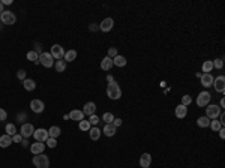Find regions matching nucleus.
I'll return each instance as SVG.
<instances>
[{
    "label": "nucleus",
    "mask_w": 225,
    "mask_h": 168,
    "mask_svg": "<svg viewBox=\"0 0 225 168\" xmlns=\"http://www.w3.org/2000/svg\"><path fill=\"white\" fill-rule=\"evenodd\" d=\"M112 26H114V21H112V18H105V20L101 23L99 29H101L102 32H110V30L112 29Z\"/></svg>",
    "instance_id": "ddd939ff"
},
{
    "label": "nucleus",
    "mask_w": 225,
    "mask_h": 168,
    "mask_svg": "<svg viewBox=\"0 0 225 168\" xmlns=\"http://www.w3.org/2000/svg\"><path fill=\"white\" fill-rule=\"evenodd\" d=\"M101 68L104 69V71H110L112 68V59L111 57H104V60L101 62Z\"/></svg>",
    "instance_id": "aec40b11"
},
{
    "label": "nucleus",
    "mask_w": 225,
    "mask_h": 168,
    "mask_svg": "<svg viewBox=\"0 0 225 168\" xmlns=\"http://www.w3.org/2000/svg\"><path fill=\"white\" fill-rule=\"evenodd\" d=\"M224 66V60L222 59H216L213 62V68H218V69H221V68Z\"/></svg>",
    "instance_id": "4c0bfd02"
},
{
    "label": "nucleus",
    "mask_w": 225,
    "mask_h": 168,
    "mask_svg": "<svg viewBox=\"0 0 225 168\" xmlns=\"http://www.w3.org/2000/svg\"><path fill=\"white\" fill-rule=\"evenodd\" d=\"M27 60H30L33 63H39V54L36 51H29L27 53Z\"/></svg>",
    "instance_id": "a878e982"
},
{
    "label": "nucleus",
    "mask_w": 225,
    "mask_h": 168,
    "mask_svg": "<svg viewBox=\"0 0 225 168\" xmlns=\"http://www.w3.org/2000/svg\"><path fill=\"white\" fill-rule=\"evenodd\" d=\"M60 132H62V131H60L59 126H51L50 131H48V137H50V138H57V137L60 135Z\"/></svg>",
    "instance_id": "393cba45"
},
{
    "label": "nucleus",
    "mask_w": 225,
    "mask_h": 168,
    "mask_svg": "<svg viewBox=\"0 0 225 168\" xmlns=\"http://www.w3.org/2000/svg\"><path fill=\"white\" fill-rule=\"evenodd\" d=\"M21 144H22V146H24V147H26V146H29V141H27V140L24 138V140H22V141H21Z\"/></svg>",
    "instance_id": "de8ad7c7"
},
{
    "label": "nucleus",
    "mask_w": 225,
    "mask_h": 168,
    "mask_svg": "<svg viewBox=\"0 0 225 168\" xmlns=\"http://www.w3.org/2000/svg\"><path fill=\"white\" fill-rule=\"evenodd\" d=\"M22 86H24V89L29 90V92H32V90L36 89V83H35L33 80H24V81H22Z\"/></svg>",
    "instance_id": "b1692460"
},
{
    "label": "nucleus",
    "mask_w": 225,
    "mask_h": 168,
    "mask_svg": "<svg viewBox=\"0 0 225 168\" xmlns=\"http://www.w3.org/2000/svg\"><path fill=\"white\" fill-rule=\"evenodd\" d=\"M107 81H108V83H111V81H114V80H112L111 75H107Z\"/></svg>",
    "instance_id": "09e8293b"
},
{
    "label": "nucleus",
    "mask_w": 225,
    "mask_h": 168,
    "mask_svg": "<svg viewBox=\"0 0 225 168\" xmlns=\"http://www.w3.org/2000/svg\"><path fill=\"white\" fill-rule=\"evenodd\" d=\"M201 84L204 86V87H210L212 84H213V77H212V74H202L201 77Z\"/></svg>",
    "instance_id": "4468645a"
},
{
    "label": "nucleus",
    "mask_w": 225,
    "mask_h": 168,
    "mask_svg": "<svg viewBox=\"0 0 225 168\" xmlns=\"http://www.w3.org/2000/svg\"><path fill=\"white\" fill-rule=\"evenodd\" d=\"M0 12H3V3L0 2Z\"/></svg>",
    "instance_id": "8fccbe9b"
},
{
    "label": "nucleus",
    "mask_w": 225,
    "mask_h": 168,
    "mask_svg": "<svg viewBox=\"0 0 225 168\" xmlns=\"http://www.w3.org/2000/svg\"><path fill=\"white\" fill-rule=\"evenodd\" d=\"M30 108H32V111L35 113H42L44 111V108H45V105H44V102L42 101H39V99H33V101L30 102Z\"/></svg>",
    "instance_id": "9b49d317"
},
{
    "label": "nucleus",
    "mask_w": 225,
    "mask_h": 168,
    "mask_svg": "<svg viewBox=\"0 0 225 168\" xmlns=\"http://www.w3.org/2000/svg\"><path fill=\"white\" fill-rule=\"evenodd\" d=\"M213 69V62L212 60H207L202 63V72L204 74H210V71Z\"/></svg>",
    "instance_id": "cd10ccee"
},
{
    "label": "nucleus",
    "mask_w": 225,
    "mask_h": 168,
    "mask_svg": "<svg viewBox=\"0 0 225 168\" xmlns=\"http://www.w3.org/2000/svg\"><path fill=\"white\" fill-rule=\"evenodd\" d=\"M6 117H8V113L5 111L3 108H0V122H3V120H6Z\"/></svg>",
    "instance_id": "a19ab883"
},
{
    "label": "nucleus",
    "mask_w": 225,
    "mask_h": 168,
    "mask_svg": "<svg viewBox=\"0 0 225 168\" xmlns=\"http://www.w3.org/2000/svg\"><path fill=\"white\" fill-rule=\"evenodd\" d=\"M33 132H35L33 125L26 123V125H22L21 126V137L22 138H29L30 135H33Z\"/></svg>",
    "instance_id": "9d476101"
},
{
    "label": "nucleus",
    "mask_w": 225,
    "mask_h": 168,
    "mask_svg": "<svg viewBox=\"0 0 225 168\" xmlns=\"http://www.w3.org/2000/svg\"><path fill=\"white\" fill-rule=\"evenodd\" d=\"M2 3H3V6H5V5H11V3H12V0H3Z\"/></svg>",
    "instance_id": "49530a36"
},
{
    "label": "nucleus",
    "mask_w": 225,
    "mask_h": 168,
    "mask_svg": "<svg viewBox=\"0 0 225 168\" xmlns=\"http://www.w3.org/2000/svg\"><path fill=\"white\" fill-rule=\"evenodd\" d=\"M17 77L21 80V81H24V80H26V71H24V69H20V71L17 72Z\"/></svg>",
    "instance_id": "58836bf2"
},
{
    "label": "nucleus",
    "mask_w": 225,
    "mask_h": 168,
    "mask_svg": "<svg viewBox=\"0 0 225 168\" xmlns=\"http://www.w3.org/2000/svg\"><path fill=\"white\" fill-rule=\"evenodd\" d=\"M51 56H53V59H57V60H62L63 59V56H65V50L60 47V45H53L51 47V53H50Z\"/></svg>",
    "instance_id": "0eeeda50"
},
{
    "label": "nucleus",
    "mask_w": 225,
    "mask_h": 168,
    "mask_svg": "<svg viewBox=\"0 0 225 168\" xmlns=\"http://www.w3.org/2000/svg\"><path fill=\"white\" fill-rule=\"evenodd\" d=\"M39 63L44 65L45 68H51L54 66V60H53V56L50 53H41L39 54Z\"/></svg>",
    "instance_id": "20e7f679"
},
{
    "label": "nucleus",
    "mask_w": 225,
    "mask_h": 168,
    "mask_svg": "<svg viewBox=\"0 0 225 168\" xmlns=\"http://www.w3.org/2000/svg\"><path fill=\"white\" fill-rule=\"evenodd\" d=\"M215 87L216 92H219V93H224L225 92V78L221 75V77H218L216 80H213V84H212Z\"/></svg>",
    "instance_id": "1a4fd4ad"
},
{
    "label": "nucleus",
    "mask_w": 225,
    "mask_h": 168,
    "mask_svg": "<svg viewBox=\"0 0 225 168\" xmlns=\"http://www.w3.org/2000/svg\"><path fill=\"white\" fill-rule=\"evenodd\" d=\"M107 95H108V98L112 99V101L120 99V98H122V90H120V86H119L116 81L108 83V86H107Z\"/></svg>",
    "instance_id": "f257e3e1"
},
{
    "label": "nucleus",
    "mask_w": 225,
    "mask_h": 168,
    "mask_svg": "<svg viewBox=\"0 0 225 168\" xmlns=\"http://www.w3.org/2000/svg\"><path fill=\"white\" fill-rule=\"evenodd\" d=\"M80 129H81V131H90L89 120H81V122H80Z\"/></svg>",
    "instance_id": "72a5a7b5"
},
{
    "label": "nucleus",
    "mask_w": 225,
    "mask_h": 168,
    "mask_svg": "<svg viewBox=\"0 0 225 168\" xmlns=\"http://www.w3.org/2000/svg\"><path fill=\"white\" fill-rule=\"evenodd\" d=\"M95 111H96V104H95V102H87V104L84 105V110H83L84 114L92 116V114H95Z\"/></svg>",
    "instance_id": "f3484780"
},
{
    "label": "nucleus",
    "mask_w": 225,
    "mask_h": 168,
    "mask_svg": "<svg viewBox=\"0 0 225 168\" xmlns=\"http://www.w3.org/2000/svg\"><path fill=\"white\" fill-rule=\"evenodd\" d=\"M150 162H152V156H150L149 153L141 155V158H140V167L141 168H149Z\"/></svg>",
    "instance_id": "2eb2a0df"
},
{
    "label": "nucleus",
    "mask_w": 225,
    "mask_h": 168,
    "mask_svg": "<svg viewBox=\"0 0 225 168\" xmlns=\"http://www.w3.org/2000/svg\"><path fill=\"white\" fill-rule=\"evenodd\" d=\"M0 20L3 24H8V26H12V24H15L17 21V18H15V15L12 14L11 11H3L0 14Z\"/></svg>",
    "instance_id": "7ed1b4c3"
},
{
    "label": "nucleus",
    "mask_w": 225,
    "mask_h": 168,
    "mask_svg": "<svg viewBox=\"0 0 225 168\" xmlns=\"http://www.w3.org/2000/svg\"><path fill=\"white\" fill-rule=\"evenodd\" d=\"M89 132H90V138H92L93 141H96V140L101 137V131H99L98 128H92Z\"/></svg>",
    "instance_id": "c756f323"
},
{
    "label": "nucleus",
    "mask_w": 225,
    "mask_h": 168,
    "mask_svg": "<svg viewBox=\"0 0 225 168\" xmlns=\"http://www.w3.org/2000/svg\"><path fill=\"white\" fill-rule=\"evenodd\" d=\"M116 56H117V50H116V48H110V50H108V57L114 59Z\"/></svg>",
    "instance_id": "79ce46f5"
},
{
    "label": "nucleus",
    "mask_w": 225,
    "mask_h": 168,
    "mask_svg": "<svg viewBox=\"0 0 225 168\" xmlns=\"http://www.w3.org/2000/svg\"><path fill=\"white\" fill-rule=\"evenodd\" d=\"M197 125H198L200 128H209V126H210V119H207V117H200V119L197 120Z\"/></svg>",
    "instance_id": "bb28decb"
},
{
    "label": "nucleus",
    "mask_w": 225,
    "mask_h": 168,
    "mask_svg": "<svg viewBox=\"0 0 225 168\" xmlns=\"http://www.w3.org/2000/svg\"><path fill=\"white\" fill-rule=\"evenodd\" d=\"M47 144H48V147H50V149H54V147L57 146L56 138H50V137H48V140H47Z\"/></svg>",
    "instance_id": "c9c22d12"
},
{
    "label": "nucleus",
    "mask_w": 225,
    "mask_h": 168,
    "mask_svg": "<svg viewBox=\"0 0 225 168\" xmlns=\"http://www.w3.org/2000/svg\"><path fill=\"white\" fill-rule=\"evenodd\" d=\"M54 66H56L57 72H63V71L66 69V62H65V60H57Z\"/></svg>",
    "instance_id": "7c9ffc66"
},
{
    "label": "nucleus",
    "mask_w": 225,
    "mask_h": 168,
    "mask_svg": "<svg viewBox=\"0 0 225 168\" xmlns=\"http://www.w3.org/2000/svg\"><path fill=\"white\" fill-rule=\"evenodd\" d=\"M219 114H221V108L219 107H216V105H207V108H206V117L207 119H218L219 117Z\"/></svg>",
    "instance_id": "39448f33"
},
{
    "label": "nucleus",
    "mask_w": 225,
    "mask_h": 168,
    "mask_svg": "<svg viewBox=\"0 0 225 168\" xmlns=\"http://www.w3.org/2000/svg\"><path fill=\"white\" fill-rule=\"evenodd\" d=\"M77 59V51L75 50H69L65 53V56H63V60L65 62H72V60H75Z\"/></svg>",
    "instance_id": "4be33fe9"
},
{
    "label": "nucleus",
    "mask_w": 225,
    "mask_h": 168,
    "mask_svg": "<svg viewBox=\"0 0 225 168\" xmlns=\"http://www.w3.org/2000/svg\"><path fill=\"white\" fill-rule=\"evenodd\" d=\"M102 120L105 122V123L108 125V123H112V120H114V116H112L111 113H105L104 114V117H102Z\"/></svg>",
    "instance_id": "473e14b6"
},
{
    "label": "nucleus",
    "mask_w": 225,
    "mask_h": 168,
    "mask_svg": "<svg viewBox=\"0 0 225 168\" xmlns=\"http://www.w3.org/2000/svg\"><path fill=\"white\" fill-rule=\"evenodd\" d=\"M5 129H6V134L9 135V137H14V135L17 134V132H15V126H14L12 123L6 125V128H5Z\"/></svg>",
    "instance_id": "2f4dec72"
},
{
    "label": "nucleus",
    "mask_w": 225,
    "mask_h": 168,
    "mask_svg": "<svg viewBox=\"0 0 225 168\" xmlns=\"http://www.w3.org/2000/svg\"><path fill=\"white\" fill-rule=\"evenodd\" d=\"M44 150H45V144L44 143H41V141H36L35 144L30 146V152H32L33 155H41Z\"/></svg>",
    "instance_id": "f8f14e48"
},
{
    "label": "nucleus",
    "mask_w": 225,
    "mask_h": 168,
    "mask_svg": "<svg viewBox=\"0 0 225 168\" xmlns=\"http://www.w3.org/2000/svg\"><path fill=\"white\" fill-rule=\"evenodd\" d=\"M210 128H212V131H213V132H218V131H219L221 128H224V126H222V123H221L219 120H216V119H215V120H210Z\"/></svg>",
    "instance_id": "c85d7f7f"
},
{
    "label": "nucleus",
    "mask_w": 225,
    "mask_h": 168,
    "mask_svg": "<svg viewBox=\"0 0 225 168\" xmlns=\"http://www.w3.org/2000/svg\"><path fill=\"white\" fill-rule=\"evenodd\" d=\"M69 119L81 122V120H84V113L81 111V110H74V111H71V114H69Z\"/></svg>",
    "instance_id": "dca6fc26"
},
{
    "label": "nucleus",
    "mask_w": 225,
    "mask_h": 168,
    "mask_svg": "<svg viewBox=\"0 0 225 168\" xmlns=\"http://www.w3.org/2000/svg\"><path fill=\"white\" fill-rule=\"evenodd\" d=\"M33 137L36 141H41V143H44L48 140V131L44 129V128H41V129H36L33 132Z\"/></svg>",
    "instance_id": "6e6552de"
},
{
    "label": "nucleus",
    "mask_w": 225,
    "mask_h": 168,
    "mask_svg": "<svg viewBox=\"0 0 225 168\" xmlns=\"http://www.w3.org/2000/svg\"><path fill=\"white\" fill-rule=\"evenodd\" d=\"M98 122H99V117L96 116V114H92L89 119V123L90 125H98Z\"/></svg>",
    "instance_id": "e433bc0d"
},
{
    "label": "nucleus",
    "mask_w": 225,
    "mask_h": 168,
    "mask_svg": "<svg viewBox=\"0 0 225 168\" xmlns=\"http://www.w3.org/2000/svg\"><path fill=\"white\" fill-rule=\"evenodd\" d=\"M112 65H116V66H119V68H122V66H125L126 65V59H125L123 56H117L112 59Z\"/></svg>",
    "instance_id": "5701e85b"
},
{
    "label": "nucleus",
    "mask_w": 225,
    "mask_h": 168,
    "mask_svg": "<svg viewBox=\"0 0 225 168\" xmlns=\"http://www.w3.org/2000/svg\"><path fill=\"white\" fill-rule=\"evenodd\" d=\"M112 125H114L116 128H119V126L122 125V119H114V120H112Z\"/></svg>",
    "instance_id": "37998d69"
},
{
    "label": "nucleus",
    "mask_w": 225,
    "mask_h": 168,
    "mask_svg": "<svg viewBox=\"0 0 225 168\" xmlns=\"http://www.w3.org/2000/svg\"><path fill=\"white\" fill-rule=\"evenodd\" d=\"M218 132H219V135H221V138H225V129H224V128H221Z\"/></svg>",
    "instance_id": "a18cd8bd"
},
{
    "label": "nucleus",
    "mask_w": 225,
    "mask_h": 168,
    "mask_svg": "<svg viewBox=\"0 0 225 168\" xmlns=\"http://www.w3.org/2000/svg\"><path fill=\"white\" fill-rule=\"evenodd\" d=\"M210 93L209 92H201L198 96H197V105L198 107H207L209 102H210Z\"/></svg>",
    "instance_id": "423d86ee"
},
{
    "label": "nucleus",
    "mask_w": 225,
    "mask_h": 168,
    "mask_svg": "<svg viewBox=\"0 0 225 168\" xmlns=\"http://www.w3.org/2000/svg\"><path fill=\"white\" fill-rule=\"evenodd\" d=\"M27 116H26V113L24 114H18V122H24V119H26Z\"/></svg>",
    "instance_id": "c03bdc74"
},
{
    "label": "nucleus",
    "mask_w": 225,
    "mask_h": 168,
    "mask_svg": "<svg viewBox=\"0 0 225 168\" xmlns=\"http://www.w3.org/2000/svg\"><path fill=\"white\" fill-rule=\"evenodd\" d=\"M21 141H22L21 134H15L12 137V143H21Z\"/></svg>",
    "instance_id": "ea45409f"
},
{
    "label": "nucleus",
    "mask_w": 225,
    "mask_h": 168,
    "mask_svg": "<svg viewBox=\"0 0 225 168\" xmlns=\"http://www.w3.org/2000/svg\"><path fill=\"white\" fill-rule=\"evenodd\" d=\"M33 164L36 165V168H48L50 167V159L45 155H35L33 156Z\"/></svg>",
    "instance_id": "f03ea898"
},
{
    "label": "nucleus",
    "mask_w": 225,
    "mask_h": 168,
    "mask_svg": "<svg viewBox=\"0 0 225 168\" xmlns=\"http://www.w3.org/2000/svg\"><path fill=\"white\" fill-rule=\"evenodd\" d=\"M102 132L107 135V137H112V135L116 134V126H114L112 123L105 125V128H104V131H102Z\"/></svg>",
    "instance_id": "412c9836"
},
{
    "label": "nucleus",
    "mask_w": 225,
    "mask_h": 168,
    "mask_svg": "<svg viewBox=\"0 0 225 168\" xmlns=\"http://www.w3.org/2000/svg\"><path fill=\"white\" fill-rule=\"evenodd\" d=\"M176 117H179V119H183V117H186V114H188V108L185 107V105H177L176 107Z\"/></svg>",
    "instance_id": "a211bd4d"
},
{
    "label": "nucleus",
    "mask_w": 225,
    "mask_h": 168,
    "mask_svg": "<svg viewBox=\"0 0 225 168\" xmlns=\"http://www.w3.org/2000/svg\"><path fill=\"white\" fill-rule=\"evenodd\" d=\"M191 102H192V98L189 96V95H185V96L182 98V105H185V107H188Z\"/></svg>",
    "instance_id": "f704fd0d"
},
{
    "label": "nucleus",
    "mask_w": 225,
    "mask_h": 168,
    "mask_svg": "<svg viewBox=\"0 0 225 168\" xmlns=\"http://www.w3.org/2000/svg\"><path fill=\"white\" fill-rule=\"evenodd\" d=\"M12 144V137L9 135H2L0 137V147H3V149H6V147H9Z\"/></svg>",
    "instance_id": "6ab92c4d"
}]
</instances>
